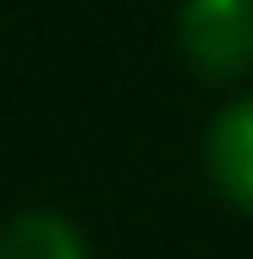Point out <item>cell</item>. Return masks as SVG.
I'll list each match as a JSON object with an SVG mask.
<instances>
[{"mask_svg": "<svg viewBox=\"0 0 253 259\" xmlns=\"http://www.w3.org/2000/svg\"><path fill=\"white\" fill-rule=\"evenodd\" d=\"M187 61L209 77L253 66V0H198L176 17Z\"/></svg>", "mask_w": 253, "mask_h": 259, "instance_id": "6da1fadb", "label": "cell"}, {"mask_svg": "<svg viewBox=\"0 0 253 259\" xmlns=\"http://www.w3.org/2000/svg\"><path fill=\"white\" fill-rule=\"evenodd\" d=\"M209 171L237 204L253 209V94L209 121Z\"/></svg>", "mask_w": 253, "mask_h": 259, "instance_id": "7a4b0ae2", "label": "cell"}, {"mask_svg": "<svg viewBox=\"0 0 253 259\" xmlns=\"http://www.w3.org/2000/svg\"><path fill=\"white\" fill-rule=\"evenodd\" d=\"M0 259H88L77 226L61 209H22L0 232Z\"/></svg>", "mask_w": 253, "mask_h": 259, "instance_id": "3957f363", "label": "cell"}]
</instances>
